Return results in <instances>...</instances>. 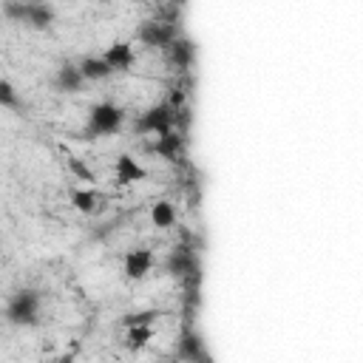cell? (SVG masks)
Masks as SVG:
<instances>
[{
  "label": "cell",
  "instance_id": "obj_1",
  "mask_svg": "<svg viewBox=\"0 0 363 363\" xmlns=\"http://www.w3.org/2000/svg\"><path fill=\"white\" fill-rule=\"evenodd\" d=\"M40 292L31 286L17 289L14 295H9L6 301V320L11 326H37L40 323Z\"/></svg>",
  "mask_w": 363,
  "mask_h": 363
},
{
  "label": "cell",
  "instance_id": "obj_2",
  "mask_svg": "<svg viewBox=\"0 0 363 363\" xmlns=\"http://www.w3.org/2000/svg\"><path fill=\"white\" fill-rule=\"evenodd\" d=\"M3 14L14 23L31 26V28H45L54 20V6L48 3H14V0H3L0 3Z\"/></svg>",
  "mask_w": 363,
  "mask_h": 363
},
{
  "label": "cell",
  "instance_id": "obj_3",
  "mask_svg": "<svg viewBox=\"0 0 363 363\" xmlns=\"http://www.w3.org/2000/svg\"><path fill=\"white\" fill-rule=\"evenodd\" d=\"M122 116H125V113H122L113 102H96V105L91 108V116H88V133L108 136V133L119 130Z\"/></svg>",
  "mask_w": 363,
  "mask_h": 363
},
{
  "label": "cell",
  "instance_id": "obj_4",
  "mask_svg": "<svg viewBox=\"0 0 363 363\" xmlns=\"http://www.w3.org/2000/svg\"><path fill=\"white\" fill-rule=\"evenodd\" d=\"M85 82H88V79L82 77L79 65H74V62H62V65L57 68V74H54V85H57V91H65V94H77V91H82Z\"/></svg>",
  "mask_w": 363,
  "mask_h": 363
},
{
  "label": "cell",
  "instance_id": "obj_5",
  "mask_svg": "<svg viewBox=\"0 0 363 363\" xmlns=\"http://www.w3.org/2000/svg\"><path fill=\"white\" fill-rule=\"evenodd\" d=\"M153 267V255L147 250H128L125 255V275L128 278H145Z\"/></svg>",
  "mask_w": 363,
  "mask_h": 363
},
{
  "label": "cell",
  "instance_id": "obj_6",
  "mask_svg": "<svg viewBox=\"0 0 363 363\" xmlns=\"http://www.w3.org/2000/svg\"><path fill=\"white\" fill-rule=\"evenodd\" d=\"M116 179H119L122 184H128V182H139V179H145V170L136 164L133 156L122 153V156L116 159Z\"/></svg>",
  "mask_w": 363,
  "mask_h": 363
},
{
  "label": "cell",
  "instance_id": "obj_7",
  "mask_svg": "<svg viewBox=\"0 0 363 363\" xmlns=\"http://www.w3.org/2000/svg\"><path fill=\"white\" fill-rule=\"evenodd\" d=\"M71 204L79 213H94L96 210V193H91V190H74L71 193Z\"/></svg>",
  "mask_w": 363,
  "mask_h": 363
},
{
  "label": "cell",
  "instance_id": "obj_8",
  "mask_svg": "<svg viewBox=\"0 0 363 363\" xmlns=\"http://www.w3.org/2000/svg\"><path fill=\"white\" fill-rule=\"evenodd\" d=\"M150 221H153L156 227H170V224H173V207H170L167 201L153 204V210H150Z\"/></svg>",
  "mask_w": 363,
  "mask_h": 363
},
{
  "label": "cell",
  "instance_id": "obj_9",
  "mask_svg": "<svg viewBox=\"0 0 363 363\" xmlns=\"http://www.w3.org/2000/svg\"><path fill=\"white\" fill-rule=\"evenodd\" d=\"M0 105L3 108H17V96H14V88L9 79H0Z\"/></svg>",
  "mask_w": 363,
  "mask_h": 363
},
{
  "label": "cell",
  "instance_id": "obj_10",
  "mask_svg": "<svg viewBox=\"0 0 363 363\" xmlns=\"http://www.w3.org/2000/svg\"><path fill=\"white\" fill-rule=\"evenodd\" d=\"M71 360H74V357H71V354H60V357H57V360H54V363H71Z\"/></svg>",
  "mask_w": 363,
  "mask_h": 363
}]
</instances>
